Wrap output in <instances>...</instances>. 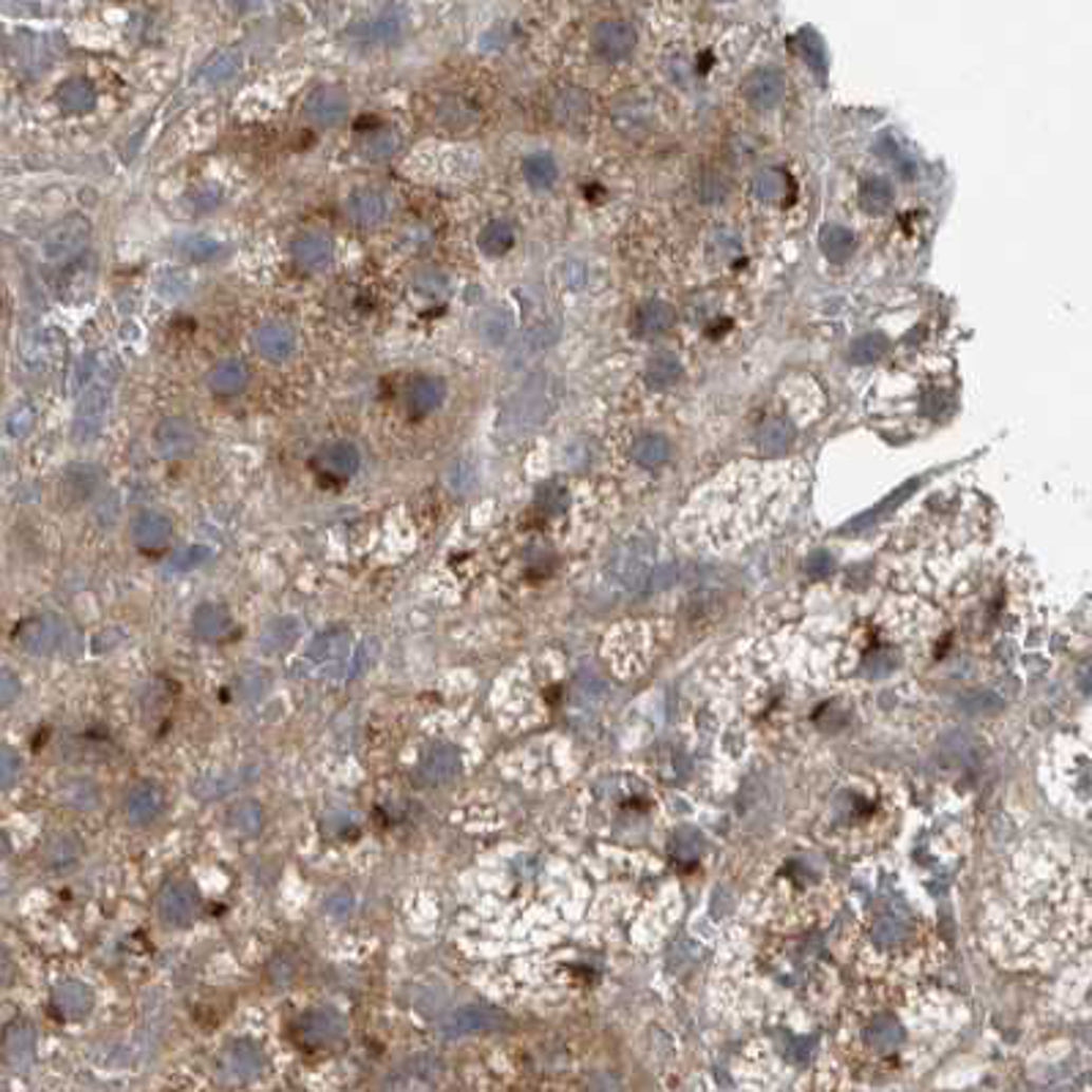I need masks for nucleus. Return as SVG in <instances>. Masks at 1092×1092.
Wrapping results in <instances>:
<instances>
[{
  "mask_svg": "<svg viewBox=\"0 0 1092 1092\" xmlns=\"http://www.w3.org/2000/svg\"><path fill=\"white\" fill-rule=\"evenodd\" d=\"M55 105L67 115H86L96 108V88L86 77H72L55 91Z\"/></svg>",
  "mask_w": 1092,
  "mask_h": 1092,
  "instance_id": "6ab92c4d",
  "label": "nucleus"
},
{
  "mask_svg": "<svg viewBox=\"0 0 1092 1092\" xmlns=\"http://www.w3.org/2000/svg\"><path fill=\"white\" fill-rule=\"evenodd\" d=\"M523 178L529 182L531 189H550L559 178L557 159L548 151H534L523 159Z\"/></svg>",
  "mask_w": 1092,
  "mask_h": 1092,
  "instance_id": "a878e982",
  "label": "nucleus"
},
{
  "mask_svg": "<svg viewBox=\"0 0 1092 1092\" xmlns=\"http://www.w3.org/2000/svg\"><path fill=\"white\" fill-rule=\"evenodd\" d=\"M105 411H108V392L99 387H91L82 392L77 402V416H74V436L80 441H91L99 436L101 425H105Z\"/></svg>",
  "mask_w": 1092,
  "mask_h": 1092,
  "instance_id": "2eb2a0df",
  "label": "nucleus"
},
{
  "mask_svg": "<svg viewBox=\"0 0 1092 1092\" xmlns=\"http://www.w3.org/2000/svg\"><path fill=\"white\" fill-rule=\"evenodd\" d=\"M154 450L168 460H178L194 452L201 441V430L187 416H165L154 428Z\"/></svg>",
  "mask_w": 1092,
  "mask_h": 1092,
  "instance_id": "39448f33",
  "label": "nucleus"
},
{
  "mask_svg": "<svg viewBox=\"0 0 1092 1092\" xmlns=\"http://www.w3.org/2000/svg\"><path fill=\"white\" fill-rule=\"evenodd\" d=\"M887 351V340L882 335H865L851 342L849 359L854 364H873L879 362Z\"/></svg>",
  "mask_w": 1092,
  "mask_h": 1092,
  "instance_id": "f704fd0d",
  "label": "nucleus"
},
{
  "mask_svg": "<svg viewBox=\"0 0 1092 1092\" xmlns=\"http://www.w3.org/2000/svg\"><path fill=\"white\" fill-rule=\"evenodd\" d=\"M791 182L786 178L784 170L767 168L753 178V194H756L761 203H780L789 194Z\"/></svg>",
  "mask_w": 1092,
  "mask_h": 1092,
  "instance_id": "473e14b6",
  "label": "nucleus"
},
{
  "mask_svg": "<svg viewBox=\"0 0 1092 1092\" xmlns=\"http://www.w3.org/2000/svg\"><path fill=\"white\" fill-rule=\"evenodd\" d=\"M474 476H476V471L471 469L469 463L460 460V463H455V469H452L450 485H452V488H460L463 490V485H474Z\"/></svg>",
  "mask_w": 1092,
  "mask_h": 1092,
  "instance_id": "c03bdc74",
  "label": "nucleus"
},
{
  "mask_svg": "<svg viewBox=\"0 0 1092 1092\" xmlns=\"http://www.w3.org/2000/svg\"><path fill=\"white\" fill-rule=\"evenodd\" d=\"M170 531H173V526H170L168 515L156 510L137 512L132 521V536L140 548H162L170 540Z\"/></svg>",
  "mask_w": 1092,
  "mask_h": 1092,
  "instance_id": "aec40b11",
  "label": "nucleus"
},
{
  "mask_svg": "<svg viewBox=\"0 0 1092 1092\" xmlns=\"http://www.w3.org/2000/svg\"><path fill=\"white\" fill-rule=\"evenodd\" d=\"M345 211H349V220L359 228H376L389 216V197L383 189L376 187L356 189L345 203Z\"/></svg>",
  "mask_w": 1092,
  "mask_h": 1092,
  "instance_id": "ddd939ff",
  "label": "nucleus"
},
{
  "mask_svg": "<svg viewBox=\"0 0 1092 1092\" xmlns=\"http://www.w3.org/2000/svg\"><path fill=\"white\" fill-rule=\"evenodd\" d=\"M562 400V381L550 373H536L517 389L502 414V430L507 436H526L557 411Z\"/></svg>",
  "mask_w": 1092,
  "mask_h": 1092,
  "instance_id": "7ed1b4c3",
  "label": "nucleus"
},
{
  "mask_svg": "<svg viewBox=\"0 0 1092 1092\" xmlns=\"http://www.w3.org/2000/svg\"><path fill=\"white\" fill-rule=\"evenodd\" d=\"M799 50H803L805 55V61L811 63L816 72H825L827 69V53H825V44H822V39H818L813 31H803V36H799Z\"/></svg>",
  "mask_w": 1092,
  "mask_h": 1092,
  "instance_id": "4c0bfd02",
  "label": "nucleus"
},
{
  "mask_svg": "<svg viewBox=\"0 0 1092 1092\" xmlns=\"http://www.w3.org/2000/svg\"><path fill=\"white\" fill-rule=\"evenodd\" d=\"M854 247H858V242H854V233H851V230L841 228V225H827V228L822 230V252H825L832 263L849 261V258L854 256Z\"/></svg>",
  "mask_w": 1092,
  "mask_h": 1092,
  "instance_id": "7c9ffc66",
  "label": "nucleus"
},
{
  "mask_svg": "<svg viewBox=\"0 0 1092 1092\" xmlns=\"http://www.w3.org/2000/svg\"><path fill=\"white\" fill-rule=\"evenodd\" d=\"M88 236H91V225H88L86 216L72 214L48 230L44 242H41V252L50 263L63 266V263H72L82 256Z\"/></svg>",
  "mask_w": 1092,
  "mask_h": 1092,
  "instance_id": "20e7f679",
  "label": "nucleus"
},
{
  "mask_svg": "<svg viewBox=\"0 0 1092 1092\" xmlns=\"http://www.w3.org/2000/svg\"><path fill=\"white\" fill-rule=\"evenodd\" d=\"M349 108L351 99L345 88L321 86L307 96V101H304V115H307L309 124H316V127L335 129L337 124H342V118L349 115Z\"/></svg>",
  "mask_w": 1092,
  "mask_h": 1092,
  "instance_id": "0eeeda50",
  "label": "nucleus"
},
{
  "mask_svg": "<svg viewBox=\"0 0 1092 1092\" xmlns=\"http://www.w3.org/2000/svg\"><path fill=\"white\" fill-rule=\"evenodd\" d=\"M402 36L400 17L381 14V17H370V20L356 22L349 27V39L362 44V48H376V44H392Z\"/></svg>",
  "mask_w": 1092,
  "mask_h": 1092,
  "instance_id": "f3484780",
  "label": "nucleus"
},
{
  "mask_svg": "<svg viewBox=\"0 0 1092 1092\" xmlns=\"http://www.w3.org/2000/svg\"><path fill=\"white\" fill-rule=\"evenodd\" d=\"M479 249H483L488 258H502L507 256L515 244V228H512L507 220H490L483 230H479V239H476Z\"/></svg>",
  "mask_w": 1092,
  "mask_h": 1092,
  "instance_id": "b1692460",
  "label": "nucleus"
},
{
  "mask_svg": "<svg viewBox=\"0 0 1092 1092\" xmlns=\"http://www.w3.org/2000/svg\"><path fill=\"white\" fill-rule=\"evenodd\" d=\"M899 813V791L882 789L877 780H851L832 797L818 827L822 841L849 854H865L890 841Z\"/></svg>",
  "mask_w": 1092,
  "mask_h": 1092,
  "instance_id": "f03ea898",
  "label": "nucleus"
},
{
  "mask_svg": "<svg viewBox=\"0 0 1092 1092\" xmlns=\"http://www.w3.org/2000/svg\"><path fill=\"white\" fill-rule=\"evenodd\" d=\"M17 691H20V684H17V679L8 674V671H0V707L8 704L14 696H17Z\"/></svg>",
  "mask_w": 1092,
  "mask_h": 1092,
  "instance_id": "49530a36",
  "label": "nucleus"
},
{
  "mask_svg": "<svg viewBox=\"0 0 1092 1092\" xmlns=\"http://www.w3.org/2000/svg\"><path fill=\"white\" fill-rule=\"evenodd\" d=\"M55 340H58L55 332H39V335L34 337V349H25L27 362L36 364V362H53V359H58L63 351V342L55 345Z\"/></svg>",
  "mask_w": 1092,
  "mask_h": 1092,
  "instance_id": "e433bc0d",
  "label": "nucleus"
},
{
  "mask_svg": "<svg viewBox=\"0 0 1092 1092\" xmlns=\"http://www.w3.org/2000/svg\"><path fill=\"white\" fill-rule=\"evenodd\" d=\"M633 323H636L638 335L643 337L663 335V332H669V328L674 326V309H671V304L660 302V299H649V302H643L641 307L636 309Z\"/></svg>",
  "mask_w": 1092,
  "mask_h": 1092,
  "instance_id": "4be33fe9",
  "label": "nucleus"
},
{
  "mask_svg": "<svg viewBox=\"0 0 1092 1092\" xmlns=\"http://www.w3.org/2000/svg\"><path fill=\"white\" fill-rule=\"evenodd\" d=\"M742 94L745 99H748V105L756 110H772L780 105V99H784L786 94V80H784V74L777 72V69L767 67V69H756V72L745 80V88H742Z\"/></svg>",
  "mask_w": 1092,
  "mask_h": 1092,
  "instance_id": "9b49d317",
  "label": "nucleus"
},
{
  "mask_svg": "<svg viewBox=\"0 0 1092 1092\" xmlns=\"http://www.w3.org/2000/svg\"><path fill=\"white\" fill-rule=\"evenodd\" d=\"M17 770H20V761H17V756H14L8 748H0V789H6V786L14 784Z\"/></svg>",
  "mask_w": 1092,
  "mask_h": 1092,
  "instance_id": "37998d69",
  "label": "nucleus"
},
{
  "mask_svg": "<svg viewBox=\"0 0 1092 1092\" xmlns=\"http://www.w3.org/2000/svg\"><path fill=\"white\" fill-rule=\"evenodd\" d=\"M636 25L627 20H605L595 27V50L605 61H622L636 50Z\"/></svg>",
  "mask_w": 1092,
  "mask_h": 1092,
  "instance_id": "1a4fd4ad",
  "label": "nucleus"
},
{
  "mask_svg": "<svg viewBox=\"0 0 1092 1092\" xmlns=\"http://www.w3.org/2000/svg\"><path fill=\"white\" fill-rule=\"evenodd\" d=\"M290 256H294V263L302 271L316 275V271H323V268H328V263L335 261V244L321 230H309V233H302L296 239L294 247H290Z\"/></svg>",
  "mask_w": 1092,
  "mask_h": 1092,
  "instance_id": "9d476101",
  "label": "nucleus"
},
{
  "mask_svg": "<svg viewBox=\"0 0 1092 1092\" xmlns=\"http://www.w3.org/2000/svg\"><path fill=\"white\" fill-rule=\"evenodd\" d=\"M206 387L220 397L242 395L249 387V368L242 359H220L214 368L208 370Z\"/></svg>",
  "mask_w": 1092,
  "mask_h": 1092,
  "instance_id": "a211bd4d",
  "label": "nucleus"
},
{
  "mask_svg": "<svg viewBox=\"0 0 1092 1092\" xmlns=\"http://www.w3.org/2000/svg\"><path fill=\"white\" fill-rule=\"evenodd\" d=\"M652 562H655L652 545L646 543V540H630V543L619 548L617 576L622 578L627 586H641V583L649 578Z\"/></svg>",
  "mask_w": 1092,
  "mask_h": 1092,
  "instance_id": "dca6fc26",
  "label": "nucleus"
},
{
  "mask_svg": "<svg viewBox=\"0 0 1092 1092\" xmlns=\"http://www.w3.org/2000/svg\"><path fill=\"white\" fill-rule=\"evenodd\" d=\"M309 466H313V471L321 479L349 483L351 476L359 471V466H362V455H359V450L351 441H332L313 455Z\"/></svg>",
  "mask_w": 1092,
  "mask_h": 1092,
  "instance_id": "423d86ee",
  "label": "nucleus"
},
{
  "mask_svg": "<svg viewBox=\"0 0 1092 1092\" xmlns=\"http://www.w3.org/2000/svg\"><path fill=\"white\" fill-rule=\"evenodd\" d=\"M252 345L266 362H285L294 356L299 337L288 321H263L252 335Z\"/></svg>",
  "mask_w": 1092,
  "mask_h": 1092,
  "instance_id": "6e6552de",
  "label": "nucleus"
},
{
  "mask_svg": "<svg viewBox=\"0 0 1092 1092\" xmlns=\"http://www.w3.org/2000/svg\"><path fill=\"white\" fill-rule=\"evenodd\" d=\"M997 961L1013 969L1057 964L1087 942V871L1054 844L1027 846L1008 868L983 918Z\"/></svg>",
  "mask_w": 1092,
  "mask_h": 1092,
  "instance_id": "f257e3e1",
  "label": "nucleus"
},
{
  "mask_svg": "<svg viewBox=\"0 0 1092 1092\" xmlns=\"http://www.w3.org/2000/svg\"><path fill=\"white\" fill-rule=\"evenodd\" d=\"M510 332L512 318L510 313H504V309H488V313H483V318L476 321V335H479V340H483L485 345H490V349L504 345L507 337H510Z\"/></svg>",
  "mask_w": 1092,
  "mask_h": 1092,
  "instance_id": "c85d7f7f",
  "label": "nucleus"
},
{
  "mask_svg": "<svg viewBox=\"0 0 1092 1092\" xmlns=\"http://www.w3.org/2000/svg\"><path fill=\"white\" fill-rule=\"evenodd\" d=\"M34 425H36V409L34 406H27V402H22V406H17V409L12 411L6 428L14 438H25L27 433L34 430Z\"/></svg>",
  "mask_w": 1092,
  "mask_h": 1092,
  "instance_id": "ea45409f",
  "label": "nucleus"
},
{
  "mask_svg": "<svg viewBox=\"0 0 1092 1092\" xmlns=\"http://www.w3.org/2000/svg\"><path fill=\"white\" fill-rule=\"evenodd\" d=\"M359 151H362V156L368 162H387L389 156L397 151L395 132L387 127H378L376 132L364 134V140H362V146H359Z\"/></svg>",
  "mask_w": 1092,
  "mask_h": 1092,
  "instance_id": "72a5a7b5",
  "label": "nucleus"
},
{
  "mask_svg": "<svg viewBox=\"0 0 1092 1092\" xmlns=\"http://www.w3.org/2000/svg\"><path fill=\"white\" fill-rule=\"evenodd\" d=\"M633 457H636V463L643 466V469H657V466H663L671 457L669 438L660 436V433H643V436H638L636 444H633Z\"/></svg>",
  "mask_w": 1092,
  "mask_h": 1092,
  "instance_id": "bb28decb",
  "label": "nucleus"
},
{
  "mask_svg": "<svg viewBox=\"0 0 1092 1092\" xmlns=\"http://www.w3.org/2000/svg\"><path fill=\"white\" fill-rule=\"evenodd\" d=\"M564 502H567V493H564V488H559L557 483H548L540 488V493H536V504L543 507V510L548 512H559L564 510Z\"/></svg>",
  "mask_w": 1092,
  "mask_h": 1092,
  "instance_id": "79ce46f5",
  "label": "nucleus"
},
{
  "mask_svg": "<svg viewBox=\"0 0 1092 1092\" xmlns=\"http://www.w3.org/2000/svg\"><path fill=\"white\" fill-rule=\"evenodd\" d=\"M557 337H559L557 323H536L534 328H529V332L521 337V342H517L515 351H512L510 362L529 364L534 356H540L545 349H550V345L557 342Z\"/></svg>",
  "mask_w": 1092,
  "mask_h": 1092,
  "instance_id": "412c9836",
  "label": "nucleus"
},
{
  "mask_svg": "<svg viewBox=\"0 0 1092 1092\" xmlns=\"http://www.w3.org/2000/svg\"><path fill=\"white\" fill-rule=\"evenodd\" d=\"M920 483H923V479H920V476H915V479H909V483H904V485H901V490H896V493H892V496H887V498H885V504H882V507H877V510H871V512H868V515H863V517H860L858 523L877 521V517H882V515H887V512H890V510H896V507H899V504L904 502V498H909L911 493H915V488H918Z\"/></svg>",
  "mask_w": 1092,
  "mask_h": 1092,
  "instance_id": "58836bf2",
  "label": "nucleus"
},
{
  "mask_svg": "<svg viewBox=\"0 0 1092 1092\" xmlns=\"http://www.w3.org/2000/svg\"><path fill=\"white\" fill-rule=\"evenodd\" d=\"M682 378V362L669 351H660L646 364V383L652 389H671Z\"/></svg>",
  "mask_w": 1092,
  "mask_h": 1092,
  "instance_id": "cd10ccee",
  "label": "nucleus"
},
{
  "mask_svg": "<svg viewBox=\"0 0 1092 1092\" xmlns=\"http://www.w3.org/2000/svg\"><path fill=\"white\" fill-rule=\"evenodd\" d=\"M239 69H242V53L239 50H225V53H216L206 63V69L201 72V80L206 86H222V82L233 80V74Z\"/></svg>",
  "mask_w": 1092,
  "mask_h": 1092,
  "instance_id": "2f4dec72",
  "label": "nucleus"
},
{
  "mask_svg": "<svg viewBox=\"0 0 1092 1092\" xmlns=\"http://www.w3.org/2000/svg\"><path fill=\"white\" fill-rule=\"evenodd\" d=\"M203 559H208V550L201 548V545H194V548L175 553L173 562H175V567H192V564L203 562Z\"/></svg>",
  "mask_w": 1092,
  "mask_h": 1092,
  "instance_id": "a18cd8bd",
  "label": "nucleus"
},
{
  "mask_svg": "<svg viewBox=\"0 0 1092 1092\" xmlns=\"http://www.w3.org/2000/svg\"><path fill=\"white\" fill-rule=\"evenodd\" d=\"M447 400V381L438 376H414L406 383V409L411 416H428Z\"/></svg>",
  "mask_w": 1092,
  "mask_h": 1092,
  "instance_id": "4468645a",
  "label": "nucleus"
},
{
  "mask_svg": "<svg viewBox=\"0 0 1092 1092\" xmlns=\"http://www.w3.org/2000/svg\"><path fill=\"white\" fill-rule=\"evenodd\" d=\"M173 252L182 258V261L206 263V261H214V258L220 256V242L211 239V236L187 233V236H178V239H175Z\"/></svg>",
  "mask_w": 1092,
  "mask_h": 1092,
  "instance_id": "393cba45",
  "label": "nucleus"
},
{
  "mask_svg": "<svg viewBox=\"0 0 1092 1092\" xmlns=\"http://www.w3.org/2000/svg\"><path fill=\"white\" fill-rule=\"evenodd\" d=\"M794 441V425L784 416H772L758 428V450L765 455H784Z\"/></svg>",
  "mask_w": 1092,
  "mask_h": 1092,
  "instance_id": "5701e85b",
  "label": "nucleus"
},
{
  "mask_svg": "<svg viewBox=\"0 0 1092 1092\" xmlns=\"http://www.w3.org/2000/svg\"><path fill=\"white\" fill-rule=\"evenodd\" d=\"M698 201H704V203H720L726 197V192H729V184H726V178H720L717 173H704L701 178H698Z\"/></svg>",
  "mask_w": 1092,
  "mask_h": 1092,
  "instance_id": "a19ab883",
  "label": "nucleus"
},
{
  "mask_svg": "<svg viewBox=\"0 0 1092 1092\" xmlns=\"http://www.w3.org/2000/svg\"><path fill=\"white\" fill-rule=\"evenodd\" d=\"M553 110H557V115L562 121H576V118L589 113V96L583 94V91H578V88H570V91H564V94L559 96L557 108Z\"/></svg>",
  "mask_w": 1092,
  "mask_h": 1092,
  "instance_id": "c9c22d12",
  "label": "nucleus"
},
{
  "mask_svg": "<svg viewBox=\"0 0 1092 1092\" xmlns=\"http://www.w3.org/2000/svg\"><path fill=\"white\" fill-rule=\"evenodd\" d=\"M892 184L887 182V178H882V175H873V178H868V182L860 187V206H863V211H868V214H885L887 208L892 206Z\"/></svg>",
  "mask_w": 1092,
  "mask_h": 1092,
  "instance_id": "c756f323",
  "label": "nucleus"
},
{
  "mask_svg": "<svg viewBox=\"0 0 1092 1092\" xmlns=\"http://www.w3.org/2000/svg\"><path fill=\"white\" fill-rule=\"evenodd\" d=\"M99 485L101 469H96L91 463H77V466H69L61 474V479H58V493H61V498L69 507H77V504H86L88 498H94Z\"/></svg>",
  "mask_w": 1092,
  "mask_h": 1092,
  "instance_id": "f8f14e48",
  "label": "nucleus"
}]
</instances>
